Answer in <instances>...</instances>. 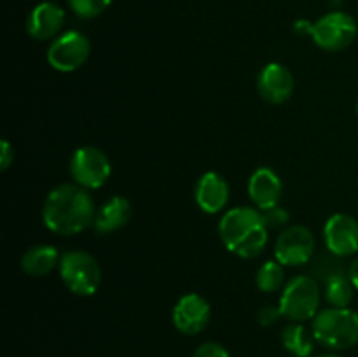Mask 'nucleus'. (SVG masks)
Wrapping results in <instances>:
<instances>
[{
	"mask_svg": "<svg viewBox=\"0 0 358 357\" xmlns=\"http://www.w3.org/2000/svg\"><path fill=\"white\" fill-rule=\"evenodd\" d=\"M324 286V293H325V300L329 301V304L332 307H339L345 308L352 303L353 300V284L350 280L348 272L338 273V275L331 276L327 282L322 284Z\"/></svg>",
	"mask_w": 358,
	"mask_h": 357,
	"instance_id": "obj_19",
	"label": "nucleus"
},
{
	"mask_svg": "<svg viewBox=\"0 0 358 357\" xmlns=\"http://www.w3.org/2000/svg\"><path fill=\"white\" fill-rule=\"evenodd\" d=\"M320 300V284L310 275H297L285 284L278 307L290 322H306L317 317Z\"/></svg>",
	"mask_w": 358,
	"mask_h": 357,
	"instance_id": "obj_4",
	"label": "nucleus"
},
{
	"mask_svg": "<svg viewBox=\"0 0 358 357\" xmlns=\"http://www.w3.org/2000/svg\"><path fill=\"white\" fill-rule=\"evenodd\" d=\"M358 27L355 18L343 10H332L317 20L311 28V38L320 49L338 52L348 48L357 38Z\"/></svg>",
	"mask_w": 358,
	"mask_h": 357,
	"instance_id": "obj_6",
	"label": "nucleus"
},
{
	"mask_svg": "<svg viewBox=\"0 0 358 357\" xmlns=\"http://www.w3.org/2000/svg\"><path fill=\"white\" fill-rule=\"evenodd\" d=\"M194 198L203 212L217 214L229 202V184L217 172H206L196 184Z\"/></svg>",
	"mask_w": 358,
	"mask_h": 357,
	"instance_id": "obj_15",
	"label": "nucleus"
},
{
	"mask_svg": "<svg viewBox=\"0 0 358 357\" xmlns=\"http://www.w3.org/2000/svg\"><path fill=\"white\" fill-rule=\"evenodd\" d=\"M192 357H229V352L217 342H205L194 350Z\"/></svg>",
	"mask_w": 358,
	"mask_h": 357,
	"instance_id": "obj_24",
	"label": "nucleus"
},
{
	"mask_svg": "<svg viewBox=\"0 0 358 357\" xmlns=\"http://www.w3.org/2000/svg\"><path fill=\"white\" fill-rule=\"evenodd\" d=\"M313 331H308L303 322H292L282 331V343L294 357H310L315 349Z\"/></svg>",
	"mask_w": 358,
	"mask_h": 357,
	"instance_id": "obj_18",
	"label": "nucleus"
},
{
	"mask_svg": "<svg viewBox=\"0 0 358 357\" xmlns=\"http://www.w3.org/2000/svg\"><path fill=\"white\" fill-rule=\"evenodd\" d=\"M329 4H331L332 7H339L341 6V0H329Z\"/></svg>",
	"mask_w": 358,
	"mask_h": 357,
	"instance_id": "obj_29",
	"label": "nucleus"
},
{
	"mask_svg": "<svg viewBox=\"0 0 358 357\" xmlns=\"http://www.w3.org/2000/svg\"><path fill=\"white\" fill-rule=\"evenodd\" d=\"M96 212L91 192L76 182H66L56 186L45 196L42 220L52 233L72 237L93 226Z\"/></svg>",
	"mask_w": 358,
	"mask_h": 357,
	"instance_id": "obj_1",
	"label": "nucleus"
},
{
	"mask_svg": "<svg viewBox=\"0 0 358 357\" xmlns=\"http://www.w3.org/2000/svg\"><path fill=\"white\" fill-rule=\"evenodd\" d=\"M313 233L303 224H294L285 227L278 234L275 244V259L283 266H304L315 255Z\"/></svg>",
	"mask_w": 358,
	"mask_h": 357,
	"instance_id": "obj_9",
	"label": "nucleus"
},
{
	"mask_svg": "<svg viewBox=\"0 0 358 357\" xmlns=\"http://www.w3.org/2000/svg\"><path fill=\"white\" fill-rule=\"evenodd\" d=\"M69 172L76 184L93 191L107 184L112 174V164L103 150L93 146H84L76 149L70 158Z\"/></svg>",
	"mask_w": 358,
	"mask_h": 357,
	"instance_id": "obj_7",
	"label": "nucleus"
},
{
	"mask_svg": "<svg viewBox=\"0 0 358 357\" xmlns=\"http://www.w3.org/2000/svg\"><path fill=\"white\" fill-rule=\"evenodd\" d=\"M257 91L268 104H283L294 93L292 72L282 63H268L257 77Z\"/></svg>",
	"mask_w": 358,
	"mask_h": 357,
	"instance_id": "obj_12",
	"label": "nucleus"
},
{
	"mask_svg": "<svg viewBox=\"0 0 358 357\" xmlns=\"http://www.w3.org/2000/svg\"><path fill=\"white\" fill-rule=\"evenodd\" d=\"M58 268L65 287L76 296H93L100 287L101 268L90 252H65Z\"/></svg>",
	"mask_w": 358,
	"mask_h": 357,
	"instance_id": "obj_5",
	"label": "nucleus"
},
{
	"mask_svg": "<svg viewBox=\"0 0 358 357\" xmlns=\"http://www.w3.org/2000/svg\"><path fill=\"white\" fill-rule=\"evenodd\" d=\"M357 114H358V102H357Z\"/></svg>",
	"mask_w": 358,
	"mask_h": 357,
	"instance_id": "obj_31",
	"label": "nucleus"
},
{
	"mask_svg": "<svg viewBox=\"0 0 358 357\" xmlns=\"http://www.w3.org/2000/svg\"><path fill=\"white\" fill-rule=\"evenodd\" d=\"M76 16L83 18V20H91L96 18L107 9L112 4V0H66Z\"/></svg>",
	"mask_w": 358,
	"mask_h": 357,
	"instance_id": "obj_22",
	"label": "nucleus"
},
{
	"mask_svg": "<svg viewBox=\"0 0 358 357\" xmlns=\"http://www.w3.org/2000/svg\"><path fill=\"white\" fill-rule=\"evenodd\" d=\"M173 326L182 335H198L208 326L212 317V308L208 301L199 294H185L177 301L173 308Z\"/></svg>",
	"mask_w": 358,
	"mask_h": 357,
	"instance_id": "obj_11",
	"label": "nucleus"
},
{
	"mask_svg": "<svg viewBox=\"0 0 358 357\" xmlns=\"http://www.w3.org/2000/svg\"><path fill=\"white\" fill-rule=\"evenodd\" d=\"M62 255L56 247L49 244H38L28 248L21 258V270L30 276H45L59 266Z\"/></svg>",
	"mask_w": 358,
	"mask_h": 357,
	"instance_id": "obj_17",
	"label": "nucleus"
},
{
	"mask_svg": "<svg viewBox=\"0 0 358 357\" xmlns=\"http://www.w3.org/2000/svg\"><path fill=\"white\" fill-rule=\"evenodd\" d=\"M285 282V270H283L282 262L276 259L266 261L264 265L259 266L257 273H255V284L262 293H276L283 287Z\"/></svg>",
	"mask_w": 358,
	"mask_h": 357,
	"instance_id": "obj_20",
	"label": "nucleus"
},
{
	"mask_svg": "<svg viewBox=\"0 0 358 357\" xmlns=\"http://www.w3.org/2000/svg\"><path fill=\"white\" fill-rule=\"evenodd\" d=\"M268 231L262 212L252 206H236L227 210L219 223L222 244L227 251L243 259H254L264 252Z\"/></svg>",
	"mask_w": 358,
	"mask_h": 357,
	"instance_id": "obj_2",
	"label": "nucleus"
},
{
	"mask_svg": "<svg viewBox=\"0 0 358 357\" xmlns=\"http://www.w3.org/2000/svg\"><path fill=\"white\" fill-rule=\"evenodd\" d=\"M262 219L268 230H283L289 224L290 214L283 206L276 205L273 209L262 210Z\"/></svg>",
	"mask_w": 358,
	"mask_h": 357,
	"instance_id": "obj_23",
	"label": "nucleus"
},
{
	"mask_svg": "<svg viewBox=\"0 0 358 357\" xmlns=\"http://www.w3.org/2000/svg\"><path fill=\"white\" fill-rule=\"evenodd\" d=\"M317 357H341V356H336V354H325V356H317Z\"/></svg>",
	"mask_w": 358,
	"mask_h": 357,
	"instance_id": "obj_30",
	"label": "nucleus"
},
{
	"mask_svg": "<svg viewBox=\"0 0 358 357\" xmlns=\"http://www.w3.org/2000/svg\"><path fill=\"white\" fill-rule=\"evenodd\" d=\"M13 147H10V144L7 142V140H2V144H0V168H2V170H7V168L10 167V163H13Z\"/></svg>",
	"mask_w": 358,
	"mask_h": 357,
	"instance_id": "obj_26",
	"label": "nucleus"
},
{
	"mask_svg": "<svg viewBox=\"0 0 358 357\" xmlns=\"http://www.w3.org/2000/svg\"><path fill=\"white\" fill-rule=\"evenodd\" d=\"M324 241L329 252L348 258L358 252V220L350 214H334L324 226Z\"/></svg>",
	"mask_w": 358,
	"mask_h": 357,
	"instance_id": "obj_10",
	"label": "nucleus"
},
{
	"mask_svg": "<svg viewBox=\"0 0 358 357\" xmlns=\"http://www.w3.org/2000/svg\"><path fill=\"white\" fill-rule=\"evenodd\" d=\"M315 340L329 350H346L358 343V312L348 307L324 308L311 326Z\"/></svg>",
	"mask_w": 358,
	"mask_h": 357,
	"instance_id": "obj_3",
	"label": "nucleus"
},
{
	"mask_svg": "<svg viewBox=\"0 0 358 357\" xmlns=\"http://www.w3.org/2000/svg\"><path fill=\"white\" fill-rule=\"evenodd\" d=\"M343 258L339 255H334L332 252H327V254H320L315 259H311L308 265H310V276H313L318 284L327 282L331 276L338 275V273L348 272L345 265L341 261Z\"/></svg>",
	"mask_w": 358,
	"mask_h": 357,
	"instance_id": "obj_21",
	"label": "nucleus"
},
{
	"mask_svg": "<svg viewBox=\"0 0 358 357\" xmlns=\"http://www.w3.org/2000/svg\"><path fill=\"white\" fill-rule=\"evenodd\" d=\"M91 55L90 38L77 30L58 35L48 48V63L55 70L70 74L79 70Z\"/></svg>",
	"mask_w": 358,
	"mask_h": 357,
	"instance_id": "obj_8",
	"label": "nucleus"
},
{
	"mask_svg": "<svg viewBox=\"0 0 358 357\" xmlns=\"http://www.w3.org/2000/svg\"><path fill=\"white\" fill-rule=\"evenodd\" d=\"M129 219H131V203L124 196L115 195L98 209L93 227L96 233L108 234L126 226Z\"/></svg>",
	"mask_w": 358,
	"mask_h": 357,
	"instance_id": "obj_16",
	"label": "nucleus"
},
{
	"mask_svg": "<svg viewBox=\"0 0 358 357\" xmlns=\"http://www.w3.org/2000/svg\"><path fill=\"white\" fill-rule=\"evenodd\" d=\"M311 28H313V23H310L308 20H297L294 23V31L297 35H311Z\"/></svg>",
	"mask_w": 358,
	"mask_h": 357,
	"instance_id": "obj_27",
	"label": "nucleus"
},
{
	"mask_svg": "<svg viewBox=\"0 0 358 357\" xmlns=\"http://www.w3.org/2000/svg\"><path fill=\"white\" fill-rule=\"evenodd\" d=\"M283 184L275 170L268 167L257 168L248 178V196L259 210H268L280 205Z\"/></svg>",
	"mask_w": 358,
	"mask_h": 357,
	"instance_id": "obj_13",
	"label": "nucleus"
},
{
	"mask_svg": "<svg viewBox=\"0 0 358 357\" xmlns=\"http://www.w3.org/2000/svg\"><path fill=\"white\" fill-rule=\"evenodd\" d=\"M348 275H350V280H352L353 287L358 289V258L348 266Z\"/></svg>",
	"mask_w": 358,
	"mask_h": 357,
	"instance_id": "obj_28",
	"label": "nucleus"
},
{
	"mask_svg": "<svg viewBox=\"0 0 358 357\" xmlns=\"http://www.w3.org/2000/svg\"><path fill=\"white\" fill-rule=\"evenodd\" d=\"M280 317H283L280 307H271V304H268V307H262L257 314L259 324L264 326V328H269V326L276 324Z\"/></svg>",
	"mask_w": 358,
	"mask_h": 357,
	"instance_id": "obj_25",
	"label": "nucleus"
},
{
	"mask_svg": "<svg viewBox=\"0 0 358 357\" xmlns=\"http://www.w3.org/2000/svg\"><path fill=\"white\" fill-rule=\"evenodd\" d=\"M65 24V10L52 2L37 4L27 18V31L35 41L56 37Z\"/></svg>",
	"mask_w": 358,
	"mask_h": 357,
	"instance_id": "obj_14",
	"label": "nucleus"
}]
</instances>
